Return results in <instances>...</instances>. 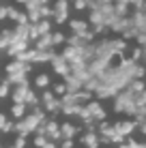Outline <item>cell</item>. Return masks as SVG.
Segmentation results:
<instances>
[{
	"label": "cell",
	"mask_w": 146,
	"mask_h": 148,
	"mask_svg": "<svg viewBox=\"0 0 146 148\" xmlns=\"http://www.w3.org/2000/svg\"><path fill=\"white\" fill-rule=\"evenodd\" d=\"M45 142H47V140H45L43 135H37V137H34V146H37V148H43Z\"/></svg>",
	"instance_id": "cell-9"
},
{
	"label": "cell",
	"mask_w": 146,
	"mask_h": 148,
	"mask_svg": "<svg viewBox=\"0 0 146 148\" xmlns=\"http://www.w3.org/2000/svg\"><path fill=\"white\" fill-rule=\"evenodd\" d=\"M24 144H26L24 137H17V140H15V148H24Z\"/></svg>",
	"instance_id": "cell-13"
},
{
	"label": "cell",
	"mask_w": 146,
	"mask_h": 148,
	"mask_svg": "<svg viewBox=\"0 0 146 148\" xmlns=\"http://www.w3.org/2000/svg\"><path fill=\"white\" fill-rule=\"evenodd\" d=\"M7 95H9V86L2 84V86H0V97H7Z\"/></svg>",
	"instance_id": "cell-11"
},
{
	"label": "cell",
	"mask_w": 146,
	"mask_h": 148,
	"mask_svg": "<svg viewBox=\"0 0 146 148\" xmlns=\"http://www.w3.org/2000/svg\"><path fill=\"white\" fill-rule=\"evenodd\" d=\"M47 84H49L47 75H37V86H39V88H45Z\"/></svg>",
	"instance_id": "cell-7"
},
{
	"label": "cell",
	"mask_w": 146,
	"mask_h": 148,
	"mask_svg": "<svg viewBox=\"0 0 146 148\" xmlns=\"http://www.w3.org/2000/svg\"><path fill=\"white\" fill-rule=\"evenodd\" d=\"M62 39H64V37H62V34H56V37H54L52 41H54V43H60V41H62Z\"/></svg>",
	"instance_id": "cell-15"
},
{
	"label": "cell",
	"mask_w": 146,
	"mask_h": 148,
	"mask_svg": "<svg viewBox=\"0 0 146 148\" xmlns=\"http://www.w3.org/2000/svg\"><path fill=\"white\" fill-rule=\"evenodd\" d=\"M60 133H62L64 137H71V135H75V127H73V125H69V122H64L62 129H60Z\"/></svg>",
	"instance_id": "cell-5"
},
{
	"label": "cell",
	"mask_w": 146,
	"mask_h": 148,
	"mask_svg": "<svg viewBox=\"0 0 146 148\" xmlns=\"http://www.w3.org/2000/svg\"><path fill=\"white\" fill-rule=\"evenodd\" d=\"M120 148H129V144H127V146H120Z\"/></svg>",
	"instance_id": "cell-17"
},
{
	"label": "cell",
	"mask_w": 146,
	"mask_h": 148,
	"mask_svg": "<svg viewBox=\"0 0 146 148\" xmlns=\"http://www.w3.org/2000/svg\"><path fill=\"white\" fill-rule=\"evenodd\" d=\"M62 92H67V86H64V84H58V86H56V95H62Z\"/></svg>",
	"instance_id": "cell-12"
},
{
	"label": "cell",
	"mask_w": 146,
	"mask_h": 148,
	"mask_svg": "<svg viewBox=\"0 0 146 148\" xmlns=\"http://www.w3.org/2000/svg\"><path fill=\"white\" fill-rule=\"evenodd\" d=\"M0 129H2V131H9V129H11V122L4 118L2 114H0Z\"/></svg>",
	"instance_id": "cell-8"
},
{
	"label": "cell",
	"mask_w": 146,
	"mask_h": 148,
	"mask_svg": "<svg viewBox=\"0 0 146 148\" xmlns=\"http://www.w3.org/2000/svg\"><path fill=\"white\" fill-rule=\"evenodd\" d=\"M114 127H116V131H118L120 135H129V133L135 129V122H131V120H127V122H116Z\"/></svg>",
	"instance_id": "cell-2"
},
{
	"label": "cell",
	"mask_w": 146,
	"mask_h": 148,
	"mask_svg": "<svg viewBox=\"0 0 146 148\" xmlns=\"http://www.w3.org/2000/svg\"><path fill=\"white\" fill-rule=\"evenodd\" d=\"M71 28H75V30H80V32H82V30H84V24H82V22H71Z\"/></svg>",
	"instance_id": "cell-10"
},
{
	"label": "cell",
	"mask_w": 146,
	"mask_h": 148,
	"mask_svg": "<svg viewBox=\"0 0 146 148\" xmlns=\"http://www.w3.org/2000/svg\"><path fill=\"white\" fill-rule=\"evenodd\" d=\"M43 148H56V144H54V142H45Z\"/></svg>",
	"instance_id": "cell-16"
},
{
	"label": "cell",
	"mask_w": 146,
	"mask_h": 148,
	"mask_svg": "<svg viewBox=\"0 0 146 148\" xmlns=\"http://www.w3.org/2000/svg\"><path fill=\"white\" fill-rule=\"evenodd\" d=\"M43 101H45V108H47L49 112H58L60 103H58V101H54V95L52 92H45L43 95Z\"/></svg>",
	"instance_id": "cell-3"
},
{
	"label": "cell",
	"mask_w": 146,
	"mask_h": 148,
	"mask_svg": "<svg viewBox=\"0 0 146 148\" xmlns=\"http://www.w3.org/2000/svg\"><path fill=\"white\" fill-rule=\"evenodd\" d=\"M52 64H54V69H56L60 75H69V64H67V58H64V56L52 58Z\"/></svg>",
	"instance_id": "cell-1"
},
{
	"label": "cell",
	"mask_w": 146,
	"mask_h": 148,
	"mask_svg": "<svg viewBox=\"0 0 146 148\" xmlns=\"http://www.w3.org/2000/svg\"><path fill=\"white\" fill-rule=\"evenodd\" d=\"M140 129H142V133H146V116H144V120L140 122Z\"/></svg>",
	"instance_id": "cell-14"
},
{
	"label": "cell",
	"mask_w": 146,
	"mask_h": 148,
	"mask_svg": "<svg viewBox=\"0 0 146 148\" xmlns=\"http://www.w3.org/2000/svg\"><path fill=\"white\" fill-rule=\"evenodd\" d=\"M84 146H86V148H97L99 146V137L95 133H86V135H84Z\"/></svg>",
	"instance_id": "cell-4"
},
{
	"label": "cell",
	"mask_w": 146,
	"mask_h": 148,
	"mask_svg": "<svg viewBox=\"0 0 146 148\" xmlns=\"http://www.w3.org/2000/svg\"><path fill=\"white\" fill-rule=\"evenodd\" d=\"M24 108H26L24 103H15L13 105V116H17V118H19V116H24V112H26Z\"/></svg>",
	"instance_id": "cell-6"
}]
</instances>
